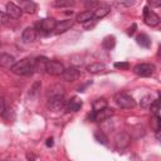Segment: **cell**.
Here are the masks:
<instances>
[{
    "instance_id": "cell-23",
    "label": "cell",
    "mask_w": 161,
    "mask_h": 161,
    "mask_svg": "<svg viewBox=\"0 0 161 161\" xmlns=\"http://www.w3.org/2000/svg\"><path fill=\"white\" fill-rule=\"evenodd\" d=\"M92 107H93V112H98V111H101V109H104V108L108 107L107 99H106V98H97V99L93 102Z\"/></svg>"
},
{
    "instance_id": "cell-12",
    "label": "cell",
    "mask_w": 161,
    "mask_h": 161,
    "mask_svg": "<svg viewBox=\"0 0 161 161\" xmlns=\"http://www.w3.org/2000/svg\"><path fill=\"white\" fill-rule=\"evenodd\" d=\"M15 64V58L8 53H0V67L11 69L13 65Z\"/></svg>"
},
{
    "instance_id": "cell-35",
    "label": "cell",
    "mask_w": 161,
    "mask_h": 161,
    "mask_svg": "<svg viewBox=\"0 0 161 161\" xmlns=\"http://www.w3.org/2000/svg\"><path fill=\"white\" fill-rule=\"evenodd\" d=\"M117 5H119V6H132V5H135V1H118Z\"/></svg>"
},
{
    "instance_id": "cell-40",
    "label": "cell",
    "mask_w": 161,
    "mask_h": 161,
    "mask_svg": "<svg viewBox=\"0 0 161 161\" xmlns=\"http://www.w3.org/2000/svg\"><path fill=\"white\" fill-rule=\"evenodd\" d=\"M0 161H9V160H0Z\"/></svg>"
},
{
    "instance_id": "cell-5",
    "label": "cell",
    "mask_w": 161,
    "mask_h": 161,
    "mask_svg": "<svg viewBox=\"0 0 161 161\" xmlns=\"http://www.w3.org/2000/svg\"><path fill=\"white\" fill-rule=\"evenodd\" d=\"M64 69L65 68L60 62H58V60H48L45 72L52 74V75H62Z\"/></svg>"
},
{
    "instance_id": "cell-22",
    "label": "cell",
    "mask_w": 161,
    "mask_h": 161,
    "mask_svg": "<svg viewBox=\"0 0 161 161\" xmlns=\"http://www.w3.org/2000/svg\"><path fill=\"white\" fill-rule=\"evenodd\" d=\"M106 69V65L103 64V63H101V62H94V63H91L89 65H87V70L89 72V73H99V72H102V70H104Z\"/></svg>"
},
{
    "instance_id": "cell-36",
    "label": "cell",
    "mask_w": 161,
    "mask_h": 161,
    "mask_svg": "<svg viewBox=\"0 0 161 161\" xmlns=\"http://www.w3.org/2000/svg\"><path fill=\"white\" fill-rule=\"evenodd\" d=\"M5 111V102H4V98L0 97V114H3Z\"/></svg>"
},
{
    "instance_id": "cell-11",
    "label": "cell",
    "mask_w": 161,
    "mask_h": 161,
    "mask_svg": "<svg viewBox=\"0 0 161 161\" xmlns=\"http://www.w3.org/2000/svg\"><path fill=\"white\" fill-rule=\"evenodd\" d=\"M82 106H83L82 99L78 98V97H73L70 101H68L65 103V107L64 108H65L67 112H77V111H79L82 108Z\"/></svg>"
},
{
    "instance_id": "cell-30",
    "label": "cell",
    "mask_w": 161,
    "mask_h": 161,
    "mask_svg": "<svg viewBox=\"0 0 161 161\" xmlns=\"http://www.w3.org/2000/svg\"><path fill=\"white\" fill-rule=\"evenodd\" d=\"M40 82H35L34 84H33V87L30 88V92H29V94L30 96H34V94H36L38 93V91H40Z\"/></svg>"
},
{
    "instance_id": "cell-9",
    "label": "cell",
    "mask_w": 161,
    "mask_h": 161,
    "mask_svg": "<svg viewBox=\"0 0 161 161\" xmlns=\"http://www.w3.org/2000/svg\"><path fill=\"white\" fill-rule=\"evenodd\" d=\"M114 142H116V146L118 148H125L130 145L131 142V136L126 132H121V133H117L116 137H114Z\"/></svg>"
},
{
    "instance_id": "cell-31",
    "label": "cell",
    "mask_w": 161,
    "mask_h": 161,
    "mask_svg": "<svg viewBox=\"0 0 161 161\" xmlns=\"http://www.w3.org/2000/svg\"><path fill=\"white\" fill-rule=\"evenodd\" d=\"M114 68H117V69H128L130 64L127 62H117V63H114Z\"/></svg>"
},
{
    "instance_id": "cell-3",
    "label": "cell",
    "mask_w": 161,
    "mask_h": 161,
    "mask_svg": "<svg viewBox=\"0 0 161 161\" xmlns=\"http://www.w3.org/2000/svg\"><path fill=\"white\" fill-rule=\"evenodd\" d=\"M133 72L140 77H150L155 73V65L150 63H141L133 68Z\"/></svg>"
},
{
    "instance_id": "cell-32",
    "label": "cell",
    "mask_w": 161,
    "mask_h": 161,
    "mask_svg": "<svg viewBox=\"0 0 161 161\" xmlns=\"http://www.w3.org/2000/svg\"><path fill=\"white\" fill-rule=\"evenodd\" d=\"M8 21H9V16L6 15V13L0 10V24H8Z\"/></svg>"
},
{
    "instance_id": "cell-6",
    "label": "cell",
    "mask_w": 161,
    "mask_h": 161,
    "mask_svg": "<svg viewBox=\"0 0 161 161\" xmlns=\"http://www.w3.org/2000/svg\"><path fill=\"white\" fill-rule=\"evenodd\" d=\"M65 103H67V101H65L64 96L48 98V108L50 111H54V112H58L62 108H64L65 107Z\"/></svg>"
},
{
    "instance_id": "cell-19",
    "label": "cell",
    "mask_w": 161,
    "mask_h": 161,
    "mask_svg": "<svg viewBox=\"0 0 161 161\" xmlns=\"http://www.w3.org/2000/svg\"><path fill=\"white\" fill-rule=\"evenodd\" d=\"M109 11H111V9H109L108 6H98L96 10H93V19H94V20L102 19V18H104Z\"/></svg>"
},
{
    "instance_id": "cell-33",
    "label": "cell",
    "mask_w": 161,
    "mask_h": 161,
    "mask_svg": "<svg viewBox=\"0 0 161 161\" xmlns=\"http://www.w3.org/2000/svg\"><path fill=\"white\" fill-rule=\"evenodd\" d=\"M86 6H87L88 9H93V8H94V10H96V9L99 6V4H98L97 1H87V3H86Z\"/></svg>"
},
{
    "instance_id": "cell-37",
    "label": "cell",
    "mask_w": 161,
    "mask_h": 161,
    "mask_svg": "<svg viewBox=\"0 0 161 161\" xmlns=\"http://www.w3.org/2000/svg\"><path fill=\"white\" fill-rule=\"evenodd\" d=\"M45 145H47L48 147H52V146L54 145V142H53V137H49V138L47 140V142H45Z\"/></svg>"
},
{
    "instance_id": "cell-18",
    "label": "cell",
    "mask_w": 161,
    "mask_h": 161,
    "mask_svg": "<svg viewBox=\"0 0 161 161\" xmlns=\"http://www.w3.org/2000/svg\"><path fill=\"white\" fill-rule=\"evenodd\" d=\"M48 58L47 57H38L34 59V69L36 72H45V68H47V63H48Z\"/></svg>"
},
{
    "instance_id": "cell-4",
    "label": "cell",
    "mask_w": 161,
    "mask_h": 161,
    "mask_svg": "<svg viewBox=\"0 0 161 161\" xmlns=\"http://www.w3.org/2000/svg\"><path fill=\"white\" fill-rule=\"evenodd\" d=\"M143 20H145V24L146 25H148V26H156L160 23V16L155 11H152L147 6H145L143 8Z\"/></svg>"
},
{
    "instance_id": "cell-15",
    "label": "cell",
    "mask_w": 161,
    "mask_h": 161,
    "mask_svg": "<svg viewBox=\"0 0 161 161\" xmlns=\"http://www.w3.org/2000/svg\"><path fill=\"white\" fill-rule=\"evenodd\" d=\"M36 35L38 33L34 28H26L21 34V40L24 43H33L36 39Z\"/></svg>"
},
{
    "instance_id": "cell-28",
    "label": "cell",
    "mask_w": 161,
    "mask_h": 161,
    "mask_svg": "<svg viewBox=\"0 0 161 161\" xmlns=\"http://www.w3.org/2000/svg\"><path fill=\"white\" fill-rule=\"evenodd\" d=\"M94 137H96V140H97L99 143L108 145V142H107L108 140H107V137L104 136V133H103V132H99V131H98V132H96V133H94Z\"/></svg>"
},
{
    "instance_id": "cell-27",
    "label": "cell",
    "mask_w": 161,
    "mask_h": 161,
    "mask_svg": "<svg viewBox=\"0 0 161 161\" xmlns=\"http://www.w3.org/2000/svg\"><path fill=\"white\" fill-rule=\"evenodd\" d=\"M152 102H153V101H152L151 96H145V97H142V98H141L140 104H141V107H142V108H148V107L151 106V103H152Z\"/></svg>"
},
{
    "instance_id": "cell-34",
    "label": "cell",
    "mask_w": 161,
    "mask_h": 161,
    "mask_svg": "<svg viewBox=\"0 0 161 161\" xmlns=\"http://www.w3.org/2000/svg\"><path fill=\"white\" fill-rule=\"evenodd\" d=\"M94 24H96V20L94 19H92V20H89V21H87V23H84V29H91V28H93L94 26Z\"/></svg>"
},
{
    "instance_id": "cell-25",
    "label": "cell",
    "mask_w": 161,
    "mask_h": 161,
    "mask_svg": "<svg viewBox=\"0 0 161 161\" xmlns=\"http://www.w3.org/2000/svg\"><path fill=\"white\" fill-rule=\"evenodd\" d=\"M74 5V1L72 0H57L53 3V6L55 8H70Z\"/></svg>"
},
{
    "instance_id": "cell-8",
    "label": "cell",
    "mask_w": 161,
    "mask_h": 161,
    "mask_svg": "<svg viewBox=\"0 0 161 161\" xmlns=\"http://www.w3.org/2000/svg\"><path fill=\"white\" fill-rule=\"evenodd\" d=\"M57 25V20L53 19V18H45V19H42L39 23H38V28L39 30H43L45 33H49L52 30H54Z\"/></svg>"
},
{
    "instance_id": "cell-17",
    "label": "cell",
    "mask_w": 161,
    "mask_h": 161,
    "mask_svg": "<svg viewBox=\"0 0 161 161\" xmlns=\"http://www.w3.org/2000/svg\"><path fill=\"white\" fill-rule=\"evenodd\" d=\"M73 24H74V21H73L72 19H65V20H62V21L57 23L54 30H55L57 34H59V33H64V31H67L68 29H70V28L73 26Z\"/></svg>"
},
{
    "instance_id": "cell-21",
    "label": "cell",
    "mask_w": 161,
    "mask_h": 161,
    "mask_svg": "<svg viewBox=\"0 0 161 161\" xmlns=\"http://www.w3.org/2000/svg\"><path fill=\"white\" fill-rule=\"evenodd\" d=\"M136 42H137L138 45H141V47H143V48H148V47L151 45V39H150V36H148L147 34H145V33H141L140 35H137Z\"/></svg>"
},
{
    "instance_id": "cell-26",
    "label": "cell",
    "mask_w": 161,
    "mask_h": 161,
    "mask_svg": "<svg viewBox=\"0 0 161 161\" xmlns=\"http://www.w3.org/2000/svg\"><path fill=\"white\" fill-rule=\"evenodd\" d=\"M151 127L155 132H158L160 128H161V121H160V117L158 116H152L151 118Z\"/></svg>"
},
{
    "instance_id": "cell-7",
    "label": "cell",
    "mask_w": 161,
    "mask_h": 161,
    "mask_svg": "<svg viewBox=\"0 0 161 161\" xmlns=\"http://www.w3.org/2000/svg\"><path fill=\"white\" fill-rule=\"evenodd\" d=\"M62 77H63V79L67 80V82H75V80L80 77V72H79V69L75 68V67H69V68L64 69Z\"/></svg>"
},
{
    "instance_id": "cell-16",
    "label": "cell",
    "mask_w": 161,
    "mask_h": 161,
    "mask_svg": "<svg viewBox=\"0 0 161 161\" xmlns=\"http://www.w3.org/2000/svg\"><path fill=\"white\" fill-rule=\"evenodd\" d=\"M59 96H64V88L59 84H53L50 87H48L47 89V97L48 98H53V97H59Z\"/></svg>"
},
{
    "instance_id": "cell-41",
    "label": "cell",
    "mask_w": 161,
    "mask_h": 161,
    "mask_svg": "<svg viewBox=\"0 0 161 161\" xmlns=\"http://www.w3.org/2000/svg\"><path fill=\"white\" fill-rule=\"evenodd\" d=\"M0 48H1V42H0Z\"/></svg>"
},
{
    "instance_id": "cell-14",
    "label": "cell",
    "mask_w": 161,
    "mask_h": 161,
    "mask_svg": "<svg viewBox=\"0 0 161 161\" xmlns=\"http://www.w3.org/2000/svg\"><path fill=\"white\" fill-rule=\"evenodd\" d=\"M18 6L20 8L21 11H25L28 14H34L36 10V4L34 1H30V0H21Z\"/></svg>"
},
{
    "instance_id": "cell-29",
    "label": "cell",
    "mask_w": 161,
    "mask_h": 161,
    "mask_svg": "<svg viewBox=\"0 0 161 161\" xmlns=\"http://www.w3.org/2000/svg\"><path fill=\"white\" fill-rule=\"evenodd\" d=\"M150 108H151V113L153 116H158V111H160V103H158V101H153L151 103Z\"/></svg>"
},
{
    "instance_id": "cell-1",
    "label": "cell",
    "mask_w": 161,
    "mask_h": 161,
    "mask_svg": "<svg viewBox=\"0 0 161 161\" xmlns=\"http://www.w3.org/2000/svg\"><path fill=\"white\" fill-rule=\"evenodd\" d=\"M10 70L18 75H30L35 70L34 69V59L33 58H24L19 62H15V64L13 65V68Z\"/></svg>"
},
{
    "instance_id": "cell-20",
    "label": "cell",
    "mask_w": 161,
    "mask_h": 161,
    "mask_svg": "<svg viewBox=\"0 0 161 161\" xmlns=\"http://www.w3.org/2000/svg\"><path fill=\"white\" fill-rule=\"evenodd\" d=\"M93 19V11L92 10H86V11H82V13H79L78 15H77V18H75V20L77 21H79V23H87V21H89V20H92Z\"/></svg>"
},
{
    "instance_id": "cell-24",
    "label": "cell",
    "mask_w": 161,
    "mask_h": 161,
    "mask_svg": "<svg viewBox=\"0 0 161 161\" xmlns=\"http://www.w3.org/2000/svg\"><path fill=\"white\" fill-rule=\"evenodd\" d=\"M114 44H116V38H114L113 35L106 36V38L103 39V42H102V47H103L104 49H107V50H111V49L114 47Z\"/></svg>"
},
{
    "instance_id": "cell-2",
    "label": "cell",
    "mask_w": 161,
    "mask_h": 161,
    "mask_svg": "<svg viewBox=\"0 0 161 161\" xmlns=\"http://www.w3.org/2000/svg\"><path fill=\"white\" fill-rule=\"evenodd\" d=\"M114 102L117 103L118 107L125 108V109H131L136 106L135 99L127 93H117L114 96Z\"/></svg>"
},
{
    "instance_id": "cell-38",
    "label": "cell",
    "mask_w": 161,
    "mask_h": 161,
    "mask_svg": "<svg viewBox=\"0 0 161 161\" xmlns=\"http://www.w3.org/2000/svg\"><path fill=\"white\" fill-rule=\"evenodd\" d=\"M148 4L151 6H160L161 5V1H148Z\"/></svg>"
},
{
    "instance_id": "cell-10",
    "label": "cell",
    "mask_w": 161,
    "mask_h": 161,
    "mask_svg": "<svg viewBox=\"0 0 161 161\" xmlns=\"http://www.w3.org/2000/svg\"><path fill=\"white\" fill-rule=\"evenodd\" d=\"M21 10H20V8L16 5V4H14V3H8L6 4V15L9 16V19L11 18V19H19L20 16H21Z\"/></svg>"
},
{
    "instance_id": "cell-13",
    "label": "cell",
    "mask_w": 161,
    "mask_h": 161,
    "mask_svg": "<svg viewBox=\"0 0 161 161\" xmlns=\"http://www.w3.org/2000/svg\"><path fill=\"white\" fill-rule=\"evenodd\" d=\"M112 116H113V109L109 108V107H107L104 109H101L98 112H94V121L96 122H103V121L111 118Z\"/></svg>"
},
{
    "instance_id": "cell-39",
    "label": "cell",
    "mask_w": 161,
    "mask_h": 161,
    "mask_svg": "<svg viewBox=\"0 0 161 161\" xmlns=\"http://www.w3.org/2000/svg\"><path fill=\"white\" fill-rule=\"evenodd\" d=\"M135 29H136V24H133V25H132V28H130V29H128V34H130V35H132V34L135 33Z\"/></svg>"
}]
</instances>
